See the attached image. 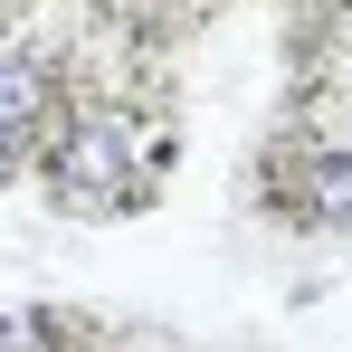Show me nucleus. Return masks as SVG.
<instances>
[{"label":"nucleus","instance_id":"f257e3e1","mask_svg":"<svg viewBox=\"0 0 352 352\" xmlns=\"http://www.w3.org/2000/svg\"><path fill=\"white\" fill-rule=\"evenodd\" d=\"M133 153H143L133 115H86L58 143V172H48V181H58L67 210H115L124 190H133Z\"/></svg>","mask_w":352,"mask_h":352},{"label":"nucleus","instance_id":"f03ea898","mask_svg":"<svg viewBox=\"0 0 352 352\" xmlns=\"http://www.w3.org/2000/svg\"><path fill=\"white\" fill-rule=\"evenodd\" d=\"M38 115H48V76H38L29 58H0V133L29 143V124H38Z\"/></svg>","mask_w":352,"mask_h":352},{"label":"nucleus","instance_id":"7ed1b4c3","mask_svg":"<svg viewBox=\"0 0 352 352\" xmlns=\"http://www.w3.org/2000/svg\"><path fill=\"white\" fill-rule=\"evenodd\" d=\"M305 210H314V229H343V219H352V153H324V162H314Z\"/></svg>","mask_w":352,"mask_h":352},{"label":"nucleus","instance_id":"20e7f679","mask_svg":"<svg viewBox=\"0 0 352 352\" xmlns=\"http://www.w3.org/2000/svg\"><path fill=\"white\" fill-rule=\"evenodd\" d=\"M0 352H48V324H38V314H10V324H0Z\"/></svg>","mask_w":352,"mask_h":352}]
</instances>
